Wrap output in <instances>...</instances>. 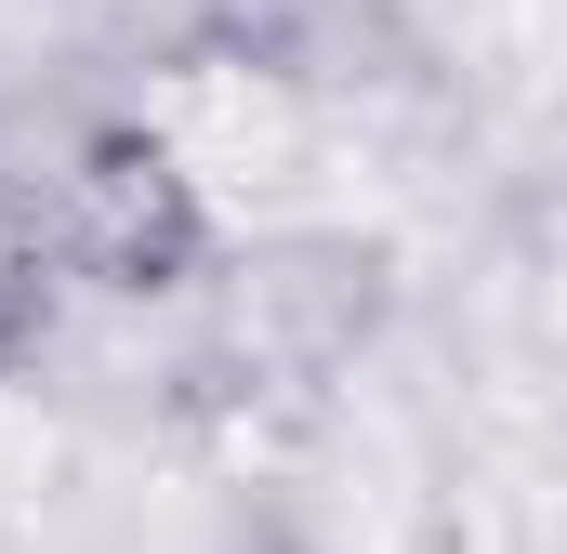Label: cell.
Segmentation results:
<instances>
[{"label": "cell", "instance_id": "obj_3", "mask_svg": "<svg viewBox=\"0 0 567 554\" xmlns=\"http://www.w3.org/2000/svg\"><path fill=\"white\" fill-rule=\"evenodd\" d=\"M53 343V225L0 185V370H27Z\"/></svg>", "mask_w": 567, "mask_h": 554}, {"label": "cell", "instance_id": "obj_4", "mask_svg": "<svg viewBox=\"0 0 567 554\" xmlns=\"http://www.w3.org/2000/svg\"><path fill=\"white\" fill-rule=\"evenodd\" d=\"M225 554H317V542H303L290 515H251V529H238V542H225Z\"/></svg>", "mask_w": 567, "mask_h": 554}, {"label": "cell", "instance_id": "obj_1", "mask_svg": "<svg viewBox=\"0 0 567 554\" xmlns=\"http://www.w3.org/2000/svg\"><path fill=\"white\" fill-rule=\"evenodd\" d=\"M40 225H53V265L120 290V304H158V290H185V277L212 265V198H198V172L145 120H93V133L66 145Z\"/></svg>", "mask_w": 567, "mask_h": 554}, {"label": "cell", "instance_id": "obj_2", "mask_svg": "<svg viewBox=\"0 0 567 554\" xmlns=\"http://www.w3.org/2000/svg\"><path fill=\"white\" fill-rule=\"evenodd\" d=\"M357 27H370V0H198V40L251 80H343Z\"/></svg>", "mask_w": 567, "mask_h": 554}]
</instances>
